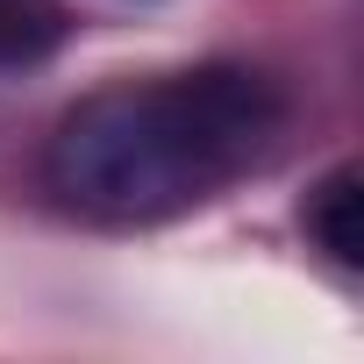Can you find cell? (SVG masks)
<instances>
[{
  "label": "cell",
  "mask_w": 364,
  "mask_h": 364,
  "mask_svg": "<svg viewBox=\"0 0 364 364\" xmlns=\"http://www.w3.org/2000/svg\"><path fill=\"white\" fill-rule=\"evenodd\" d=\"M286 129V100L250 65H193L86 93L43 150L50 193L93 222H164L215 200Z\"/></svg>",
  "instance_id": "6da1fadb"
},
{
  "label": "cell",
  "mask_w": 364,
  "mask_h": 364,
  "mask_svg": "<svg viewBox=\"0 0 364 364\" xmlns=\"http://www.w3.org/2000/svg\"><path fill=\"white\" fill-rule=\"evenodd\" d=\"M307 236H314L343 272L364 264V171H357V164H336L321 186L307 193Z\"/></svg>",
  "instance_id": "7a4b0ae2"
},
{
  "label": "cell",
  "mask_w": 364,
  "mask_h": 364,
  "mask_svg": "<svg viewBox=\"0 0 364 364\" xmlns=\"http://www.w3.org/2000/svg\"><path fill=\"white\" fill-rule=\"evenodd\" d=\"M65 36L58 0H0V65H29Z\"/></svg>",
  "instance_id": "3957f363"
}]
</instances>
